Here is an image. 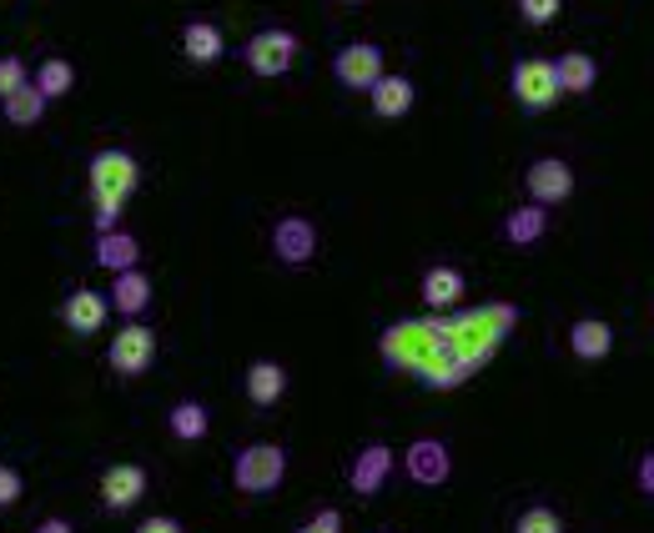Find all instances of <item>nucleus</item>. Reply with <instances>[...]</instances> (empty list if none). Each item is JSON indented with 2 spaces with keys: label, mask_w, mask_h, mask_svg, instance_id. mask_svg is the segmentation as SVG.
<instances>
[{
  "label": "nucleus",
  "mask_w": 654,
  "mask_h": 533,
  "mask_svg": "<svg viewBox=\"0 0 654 533\" xmlns=\"http://www.w3.org/2000/svg\"><path fill=\"white\" fill-rule=\"evenodd\" d=\"M378 347H383V363H388V368L413 373V378H423L429 388H458V382H464L448 343H443L439 322H423V318L392 322Z\"/></svg>",
  "instance_id": "nucleus-1"
},
{
  "label": "nucleus",
  "mask_w": 654,
  "mask_h": 533,
  "mask_svg": "<svg viewBox=\"0 0 654 533\" xmlns=\"http://www.w3.org/2000/svg\"><path fill=\"white\" fill-rule=\"evenodd\" d=\"M513 327H519V308H513V302H484V308L439 318L443 343H448V353L464 378H474L484 363H494V353L503 347V337H509Z\"/></svg>",
  "instance_id": "nucleus-2"
},
{
  "label": "nucleus",
  "mask_w": 654,
  "mask_h": 533,
  "mask_svg": "<svg viewBox=\"0 0 654 533\" xmlns=\"http://www.w3.org/2000/svg\"><path fill=\"white\" fill-rule=\"evenodd\" d=\"M86 177H91L96 226H101V232H111V226L121 222V207L131 202V191H136V181H142V166H136V156H131V152H117V146H107V152L91 156Z\"/></svg>",
  "instance_id": "nucleus-3"
},
{
  "label": "nucleus",
  "mask_w": 654,
  "mask_h": 533,
  "mask_svg": "<svg viewBox=\"0 0 654 533\" xmlns=\"http://www.w3.org/2000/svg\"><path fill=\"white\" fill-rule=\"evenodd\" d=\"M287 478V453L277 443H247V448L232 458V484L242 493H273Z\"/></svg>",
  "instance_id": "nucleus-4"
},
{
  "label": "nucleus",
  "mask_w": 654,
  "mask_h": 533,
  "mask_svg": "<svg viewBox=\"0 0 654 533\" xmlns=\"http://www.w3.org/2000/svg\"><path fill=\"white\" fill-rule=\"evenodd\" d=\"M513 96H519L523 111H548L559 101V76H554V60H519L513 66Z\"/></svg>",
  "instance_id": "nucleus-5"
},
{
  "label": "nucleus",
  "mask_w": 654,
  "mask_h": 533,
  "mask_svg": "<svg viewBox=\"0 0 654 533\" xmlns=\"http://www.w3.org/2000/svg\"><path fill=\"white\" fill-rule=\"evenodd\" d=\"M292 60H298V36L292 31H257L247 41V66L252 76H287L292 71Z\"/></svg>",
  "instance_id": "nucleus-6"
},
{
  "label": "nucleus",
  "mask_w": 654,
  "mask_h": 533,
  "mask_svg": "<svg viewBox=\"0 0 654 533\" xmlns=\"http://www.w3.org/2000/svg\"><path fill=\"white\" fill-rule=\"evenodd\" d=\"M107 357H111V368H117V373L136 378V373H146L156 363V332L142 327V322H126V327L111 337Z\"/></svg>",
  "instance_id": "nucleus-7"
},
{
  "label": "nucleus",
  "mask_w": 654,
  "mask_h": 533,
  "mask_svg": "<svg viewBox=\"0 0 654 533\" xmlns=\"http://www.w3.org/2000/svg\"><path fill=\"white\" fill-rule=\"evenodd\" d=\"M333 76L347 86V91H368V86L383 76V51L373 46V41H353V46L337 51Z\"/></svg>",
  "instance_id": "nucleus-8"
},
{
  "label": "nucleus",
  "mask_w": 654,
  "mask_h": 533,
  "mask_svg": "<svg viewBox=\"0 0 654 533\" xmlns=\"http://www.w3.org/2000/svg\"><path fill=\"white\" fill-rule=\"evenodd\" d=\"M523 187H529L534 207H559V202H569V197H574V171L559 162V156H544V162L529 166Z\"/></svg>",
  "instance_id": "nucleus-9"
},
{
  "label": "nucleus",
  "mask_w": 654,
  "mask_h": 533,
  "mask_svg": "<svg viewBox=\"0 0 654 533\" xmlns=\"http://www.w3.org/2000/svg\"><path fill=\"white\" fill-rule=\"evenodd\" d=\"M273 252L287 267H308L312 252H318V226H312L308 216H282V222L273 226Z\"/></svg>",
  "instance_id": "nucleus-10"
},
{
  "label": "nucleus",
  "mask_w": 654,
  "mask_h": 533,
  "mask_svg": "<svg viewBox=\"0 0 654 533\" xmlns=\"http://www.w3.org/2000/svg\"><path fill=\"white\" fill-rule=\"evenodd\" d=\"M403 468H408V478H413V484L439 488V484H448L453 458H448V448H443L439 438H418L413 448L403 453Z\"/></svg>",
  "instance_id": "nucleus-11"
},
{
  "label": "nucleus",
  "mask_w": 654,
  "mask_h": 533,
  "mask_svg": "<svg viewBox=\"0 0 654 533\" xmlns=\"http://www.w3.org/2000/svg\"><path fill=\"white\" fill-rule=\"evenodd\" d=\"M142 493H146V468H136V463H111L107 474H101V503L111 513L142 503Z\"/></svg>",
  "instance_id": "nucleus-12"
},
{
  "label": "nucleus",
  "mask_w": 654,
  "mask_h": 533,
  "mask_svg": "<svg viewBox=\"0 0 654 533\" xmlns=\"http://www.w3.org/2000/svg\"><path fill=\"white\" fill-rule=\"evenodd\" d=\"M111 318V302L96 287H76L66 302H60V322L71 332H81V337H91V332H101V322Z\"/></svg>",
  "instance_id": "nucleus-13"
},
{
  "label": "nucleus",
  "mask_w": 654,
  "mask_h": 533,
  "mask_svg": "<svg viewBox=\"0 0 654 533\" xmlns=\"http://www.w3.org/2000/svg\"><path fill=\"white\" fill-rule=\"evenodd\" d=\"M392 448L388 443H368V448L353 458V474H347V484H353V493H378L383 484H388V474H392Z\"/></svg>",
  "instance_id": "nucleus-14"
},
{
  "label": "nucleus",
  "mask_w": 654,
  "mask_h": 533,
  "mask_svg": "<svg viewBox=\"0 0 654 533\" xmlns=\"http://www.w3.org/2000/svg\"><path fill=\"white\" fill-rule=\"evenodd\" d=\"M107 302H111V312L142 318V312L152 308V282H146V273H142V267H126V273H117V282H111Z\"/></svg>",
  "instance_id": "nucleus-15"
},
{
  "label": "nucleus",
  "mask_w": 654,
  "mask_h": 533,
  "mask_svg": "<svg viewBox=\"0 0 654 533\" xmlns=\"http://www.w3.org/2000/svg\"><path fill=\"white\" fill-rule=\"evenodd\" d=\"M368 91H373V111H378L383 121H398V116L413 111V81H408V76H388V71H383Z\"/></svg>",
  "instance_id": "nucleus-16"
},
{
  "label": "nucleus",
  "mask_w": 654,
  "mask_h": 533,
  "mask_svg": "<svg viewBox=\"0 0 654 533\" xmlns=\"http://www.w3.org/2000/svg\"><path fill=\"white\" fill-rule=\"evenodd\" d=\"M96 262H101V267H111V273H126V267H136V262H142V247H136V237H131V232L111 226V232H96Z\"/></svg>",
  "instance_id": "nucleus-17"
},
{
  "label": "nucleus",
  "mask_w": 654,
  "mask_h": 533,
  "mask_svg": "<svg viewBox=\"0 0 654 533\" xmlns=\"http://www.w3.org/2000/svg\"><path fill=\"white\" fill-rule=\"evenodd\" d=\"M569 347H574V357H584V363H599V357H609V347H614V332H609V322H599V318H579L569 327Z\"/></svg>",
  "instance_id": "nucleus-18"
},
{
  "label": "nucleus",
  "mask_w": 654,
  "mask_h": 533,
  "mask_svg": "<svg viewBox=\"0 0 654 533\" xmlns=\"http://www.w3.org/2000/svg\"><path fill=\"white\" fill-rule=\"evenodd\" d=\"M458 302H464V273H458V267H433V273L423 277V308L448 312V308H458Z\"/></svg>",
  "instance_id": "nucleus-19"
},
{
  "label": "nucleus",
  "mask_w": 654,
  "mask_h": 533,
  "mask_svg": "<svg viewBox=\"0 0 654 533\" xmlns=\"http://www.w3.org/2000/svg\"><path fill=\"white\" fill-rule=\"evenodd\" d=\"M554 76H559V91L584 96L589 86L599 81V66H595V56H584V51H569V56L554 60Z\"/></svg>",
  "instance_id": "nucleus-20"
},
{
  "label": "nucleus",
  "mask_w": 654,
  "mask_h": 533,
  "mask_svg": "<svg viewBox=\"0 0 654 533\" xmlns=\"http://www.w3.org/2000/svg\"><path fill=\"white\" fill-rule=\"evenodd\" d=\"M282 392H287V373L277 368V363H252V368H247V398H252V403L273 408Z\"/></svg>",
  "instance_id": "nucleus-21"
},
{
  "label": "nucleus",
  "mask_w": 654,
  "mask_h": 533,
  "mask_svg": "<svg viewBox=\"0 0 654 533\" xmlns=\"http://www.w3.org/2000/svg\"><path fill=\"white\" fill-rule=\"evenodd\" d=\"M181 51H187L197 66H212V60L222 56V31H217L212 21H191L187 31H181Z\"/></svg>",
  "instance_id": "nucleus-22"
},
{
  "label": "nucleus",
  "mask_w": 654,
  "mask_h": 533,
  "mask_svg": "<svg viewBox=\"0 0 654 533\" xmlns=\"http://www.w3.org/2000/svg\"><path fill=\"white\" fill-rule=\"evenodd\" d=\"M0 111H5V121H11V126H36V121L46 116V96L25 81L15 96H5V101H0Z\"/></svg>",
  "instance_id": "nucleus-23"
},
{
  "label": "nucleus",
  "mask_w": 654,
  "mask_h": 533,
  "mask_svg": "<svg viewBox=\"0 0 654 533\" xmlns=\"http://www.w3.org/2000/svg\"><path fill=\"white\" fill-rule=\"evenodd\" d=\"M544 226H548V216H544V207H519V212H509V222H503V237L513 242V247H529V242H539L544 237Z\"/></svg>",
  "instance_id": "nucleus-24"
},
{
  "label": "nucleus",
  "mask_w": 654,
  "mask_h": 533,
  "mask_svg": "<svg viewBox=\"0 0 654 533\" xmlns=\"http://www.w3.org/2000/svg\"><path fill=\"white\" fill-rule=\"evenodd\" d=\"M71 86H76V66H71V60L51 56V60H41V66H36V91L46 96V101H51V96H66Z\"/></svg>",
  "instance_id": "nucleus-25"
},
{
  "label": "nucleus",
  "mask_w": 654,
  "mask_h": 533,
  "mask_svg": "<svg viewBox=\"0 0 654 533\" xmlns=\"http://www.w3.org/2000/svg\"><path fill=\"white\" fill-rule=\"evenodd\" d=\"M171 433H177L181 443L207 438V408L202 403H177L171 408Z\"/></svg>",
  "instance_id": "nucleus-26"
},
{
  "label": "nucleus",
  "mask_w": 654,
  "mask_h": 533,
  "mask_svg": "<svg viewBox=\"0 0 654 533\" xmlns=\"http://www.w3.org/2000/svg\"><path fill=\"white\" fill-rule=\"evenodd\" d=\"M513 533H564V519L554 509H529L513 523Z\"/></svg>",
  "instance_id": "nucleus-27"
},
{
  "label": "nucleus",
  "mask_w": 654,
  "mask_h": 533,
  "mask_svg": "<svg viewBox=\"0 0 654 533\" xmlns=\"http://www.w3.org/2000/svg\"><path fill=\"white\" fill-rule=\"evenodd\" d=\"M564 11V0H519V15L529 25H548V21H559Z\"/></svg>",
  "instance_id": "nucleus-28"
},
{
  "label": "nucleus",
  "mask_w": 654,
  "mask_h": 533,
  "mask_svg": "<svg viewBox=\"0 0 654 533\" xmlns=\"http://www.w3.org/2000/svg\"><path fill=\"white\" fill-rule=\"evenodd\" d=\"M25 86V66L15 56H0V101H5V96H15Z\"/></svg>",
  "instance_id": "nucleus-29"
},
{
  "label": "nucleus",
  "mask_w": 654,
  "mask_h": 533,
  "mask_svg": "<svg viewBox=\"0 0 654 533\" xmlns=\"http://www.w3.org/2000/svg\"><path fill=\"white\" fill-rule=\"evenodd\" d=\"M11 503H21V474L0 463V509H11Z\"/></svg>",
  "instance_id": "nucleus-30"
},
{
  "label": "nucleus",
  "mask_w": 654,
  "mask_h": 533,
  "mask_svg": "<svg viewBox=\"0 0 654 533\" xmlns=\"http://www.w3.org/2000/svg\"><path fill=\"white\" fill-rule=\"evenodd\" d=\"M298 533H343V519H337L333 509H322L318 519H312V523H302Z\"/></svg>",
  "instance_id": "nucleus-31"
},
{
  "label": "nucleus",
  "mask_w": 654,
  "mask_h": 533,
  "mask_svg": "<svg viewBox=\"0 0 654 533\" xmlns=\"http://www.w3.org/2000/svg\"><path fill=\"white\" fill-rule=\"evenodd\" d=\"M136 533H181V523L177 519H162V513H156V519H142V529Z\"/></svg>",
  "instance_id": "nucleus-32"
},
{
  "label": "nucleus",
  "mask_w": 654,
  "mask_h": 533,
  "mask_svg": "<svg viewBox=\"0 0 654 533\" xmlns=\"http://www.w3.org/2000/svg\"><path fill=\"white\" fill-rule=\"evenodd\" d=\"M640 493H654V453L640 458Z\"/></svg>",
  "instance_id": "nucleus-33"
},
{
  "label": "nucleus",
  "mask_w": 654,
  "mask_h": 533,
  "mask_svg": "<svg viewBox=\"0 0 654 533\" xmlns=\"http://www.w3.org/2000/svg\"><path fill=\"white\" fill-rule=\"evenodd\" d=\"M36 533H76V529L66 519H46V523H36Z\"/></svg>",
  "instance_id": "nucleus-34"
},
{
  "label": "nucleus",
  "mask_w": 654,
  "mask_h": 533,
  "mask_svg": "<svg viewBox=\"0 0 654 533\" xmlns=\"http://www.w3.org/2000/svg\"><path fill=\"white\" fill-rule=\"evenodd\" d=\"M347 5H357V0H347Z\"/></svg>",
  "instance_id": "nucleus-35"
}]
</instances>
